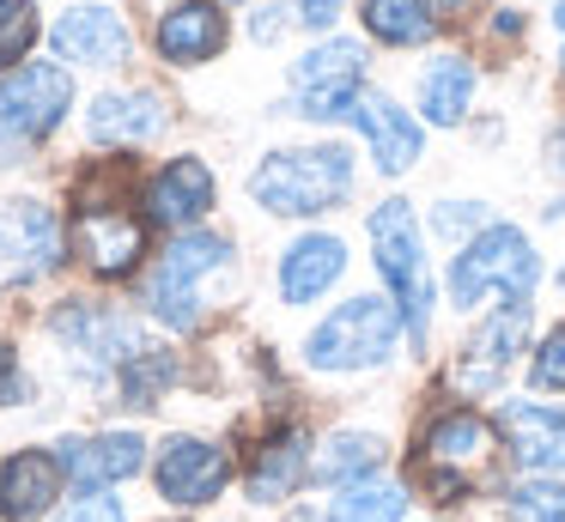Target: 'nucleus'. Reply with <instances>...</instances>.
Listing matches in <instances>:
<instances>
[{
  "instance_id": "1a4fd4ad",
  "label": "nucleus",
  "mask_w": 565,
  "mask_h": 522,
  "mask_svg": "<svg viewBox=\"0 0 565 522\" xmlns=\"http://www.w3.org/2000/svg\"><path fill=\"white\" fill-rule=\"evenodd\" d=\"M232 480V461H225V449L201 444V437H171L159 456V492L171 498V504H207V498H220V486Z\"/></svg>"
},
{
  "instance_id": "4be33fe9",
  "label": "nucleus",
  "mask_w": 565,
  "mask_h": 522,
  "mask_svg": "<svg viewBox=\"0 0 565 522\" xmlns=\"http://www.w3.org/2000/svg\"><path fill=\"white\" fill-rule=\"evenodd\" d=\"M492 449L487 425L475 419V413H444L438 425L426 432V461H444V468H456L468 480V468H480Z\"/></svg>"
},
{
  "instance_id": "f03ea898",
  "label": "nucleus",
  "mask_w": 565,
  "mask_h": 522,
  "mask_svg": "<svg viewBox=\"0 0 565 522\" xmlns=\"http://www.w3.org/2000/svg\"><path fill=\"white\" fill-rule=\"evenodd\" d=\"M353 189V158L347 146H298V152H274L268 164L249 177V194H256L268 213H322L341 194Z\"/></svg>"
},
{
  "instance_id": "423d86ee",
  "label": "nucleus",
  "mask_w": 565,
  "mask_h": 522,
  "mask_svg": "<svg viewBox=\"0 0 565 522\" xmlns=\"http://www.w3.org/2000/svg\"><path fill=\"white\" fill-rule=\"evenodd\" d=\"M292 97H298V116H317V121L353 116V104L365 97V49L353 36L317 43L292 67Z\"/></svg>"
},
{
  "instance_id": "5701e85b",
  "label": "nucleus",
  "mask_w": 565,
  "mask_h": 522,
  "mask_svg": "<svg viewBox=\"0 0 565 522\" xmlns=\"http://www.w3.org/2000/svg\"><path fill=\"white\" fill-rule=\"evenodd\" d=\"M468 97H475V67H468L462 55L431 61V67H426V79H419V109H426V121H438V128L462 121Z\"/></svg>"
},
{
  "instance_id": "c756f323",
  "label": "nucleus",
  "mask_w": 565,
  "mask_h": 522,
  "mask_svg": "<svg viewBox=\"0 0 565 522\" xmlns=\"http://www.w3.org/2000/svg\"><path fill=\"white\" fill-rule=\"evenodd\" d=\"M62 522H122V504L116 498H79Z\"/></svg>"
},
{
  "instance_id": "39448f33",
  "label": "nucleus",
  "mask_w": 565,
  "mask_h": 522,
  "mask_svg": "<svg viewBox=\"0 0 565 522\" xmlns=\"http://www.w3.org/2000/svg\"><path fill=\"white\" fill-rule=\"evenodd\" d=\"M67 104H74L67 67L38 61V67L7 73V79H0V158L19 152L25 140H43V134L67 116Z\"/></svg>"
},
{
  "instance_id": "a878e982",
  "label": "nucleus",
  "mask_w": 565,
  "mask_h": 522,
  "mask_svg": "<svg viewBox=\"0 0 565 522\" xmlns=\"http://www.w3.org/2000/svg\"><path fill=\"white\" fill-rule=\"evenodd\" d=\"M377 461H383V444L377 437H365V432H334L329 444H322V480H365V473H377Z\"/></svg>"
},
{
  "instance_id": "4468645a",
  "label": "nucleus",
  "mask_w": 565,
  "mask_h": 522,
  "mask_svg": "<svg viewBox=\"0 0 565 522\" xmlns=\"http://www.w3.org/2000/svg\"><path fill=\"white\" fill-rule=\"evenodd\" d=\"M225 49V12L213 0H183L159 19V55L177 61V67H195V61H213Z\"/></svg>"
},
{
  "instance_id": "9b49d317",
  "label": "nucleus",
  "mask_w": 565,
  "mask_h": 522,
  "mask_svg": "<svg viewBox=\"0 0 565 522\" xmlns=\"http://www.w3.org/2000/svg\"><path fill=\"white\" fill-rule=\"evenodd\" d=\"M353 121L365 128L371 158H377L383 177H402V170L419 158V121L407 116V109L395 104V97H383V92L359 97V104H353Z\"/></svg>"
},
{
  "instance_id": "393cba45",
  "label": "nucleus",
  "mask_w": 565,
  "mask_h": 522,
  "mask_svg": "<svg viewBox=\"0 0 565 522\" xmlns=\"http://www.w3.org/2000/svg\"><path fill=\"white\" fill-rule=\"evenodd\" d=\"M402 516H407L402 486H383V480H353L329 504V522H402Z\"/></svg>"
},
{
  "instance_id": "dca6fc26",
  "label": "nucleus",
  "mask_w": 565,
  "mask_h": 522,
  "mask_svg": "<svg viewBox=\"0 0 565 522\" xmlns=\"http://www.w3.org/2000/svg\"><path fill=\"white\" fill-rule=\"evenodd\" d=\"M55 49L67 61H86V67H110V61L128 55V24L110 7H74L55 24Z\"/></svg>"
},
{
  "instance_id": "7ed1b4c3",
  "label": "nucleus",
  "mask_w": 565,
  "mask_h": 522,
  "mask_svg": "<svg viewBox=\"0 0 565 522\" xmlns=\"http://www.w3.org/2000/svg\"><path fill=\"white\" fill-rule=\"evenodd\" d=\"M535 279H541V262H535V249H529V237L516 225H492L450 262V298L462 303V310L480 303L487 291H504L511 303H523L529 291H535Z\"/></svg>"
},
{
  "instance_id": "72a5a7b5",
  "label": "nucleus",
  "mask_w": 565,
  "mask_h": 522,
  "mask_svg": "<svg viewBox=\"0 0 565 522\" xmlns=\"http://www.w3.org/2000/svg\"><path fill=\"white\" fill-rule=\"evenodd\" d=\"M553 24H559V36H565V0H559V12H553Z\"/></svg>"
},
{
  "instance_id": "2f4dec72",
  "label": "nucleus",
  "mask_w": 565,
  "mask_h": 522,
  "mask_svg": "<svg viewBox=\"0 0 565 522\" xmlns=\"http://www.w3.org/2000/svg\"><path fill=\"white\" fill-rule=\"evenodd\" d=\"M280 31H286V7H268L256 19V36H280Z\"/></svg>"
},
{
  "instance_id": "f257e3e1",
  "label": "nucleus",
  "mask_w": 565,
  "mask_h": 522,
  "mask_svg": "<svg viewBox=\"0 0 565 522\" xmlns=\"http://www.w3.org/2000/svg\"><path fill=\"white\" fill-rule=\"evenodd\" d=\"M371 255L377 274L390 279V298L402 310V328L414 347H426V322H431V274H426V243H419V219L407 201H383L371 213Z\"/></svg>"
},
{
  "instance_id": "9d476101",
  "label": "nucleus",
  "mask_w": 565,
  "mask_h": 522,
  "mask_svg": "<svg viewBox=\"0 0 565 522\" xmlns=\"http://www.w3.org/2000/svg\"><path fill=\"white\" fill-rule=\"evenodd\" d=\"M74 249L86 255L98 274H128L147 249V225L128 213H110V206H86L74 219Z\"/></svg>"
},
{
  "instance_id": "6e6552de",
  "label": "nucleus",
  "mask_w": 565,
  "mask_h": 522,
  "mask_svg": "<svg viewBox=\"0 0 565 522\" xmlns=\"http://www.w3.org/2000/svg\"><path fill=\"white\" fill-rule=\"evenodd\" d=\"M55 255H62V231H55L50 206H38V201H7L0 206V291L50 274Z\"/></svg>"
},
{
  "instance_id": "ddd939ff",
  "label": "nucleus",
  "mask_w": 565,
  "mask_h": 522,
  "mask_svg": "<svg viewBox=\"0 0 565 522\" xmlns=\"http://www.w3.org/2000/svg\"><path fill=\"white\" fill-rule=\"evenodd\" d=\"M140 437L135 432H104V437H74V444H62V473H74V486H86V492H98V486H116L128 480V473H140Z\"/></svg>"
},
{
  "instance_id": "bb28decb",
  "label": "nucleus",
  "mask_w": 565,
  "mask_h": 522,
  "mask_svg": "<svg viewBox=\"0 0 565 522\" xmlns=\"http://www.w3.org/2000/svg\"><path fill=\"white\" fill-rule=\"evenodd\" d=\"M31 43H38V7L31 0H0V67L25 61Z\"/></svg>"
},
{
  "instance_id": "2eb2a0df",
  "label": "nucleus",
  "mask_w": 565,
  "mask_h": 522,
  "mask_svg": "<svg viewBox=\"0 0 565 522\" xmlns=\"http://www.w3.org/2000/svg\"><path fill=\"white\" fill-rule=\"evenodd\" d=\"M147 206H152L159 225H195V219L213 206V170L201 164V158L164 164L159 177H152V189H147Z\"/></svg>"
},
{
  "instance_id": "7c9ffc66",
  "label": "nucleus",
  "mask_w": 565,
  "mask_h": 522,
  "mask_svg": "<svg viewBox=\"0 0 565 522\" xmlns=\"http://www.w3.org/2000/svg\"><path fill=\"white\" fill-rule=\"evenodd\" d=\"M334 19H341V0H298V24L310 31H329Z\"/></svg>"
},
{
  "instance_id": "f3484780",
  "label": "nucleus",
  "mask_w": 565,
  "mask_h": 522,
  "mask_svg": "<svg viewBox=\"0 0 565 522\" xmlns=\"http://www.w3.org/2000/svg\"><path fill=\"white\" fill-rule=\"evenodd\" d=\"M499 419H504V437H511L523 468H535V473L565 468V413L535 407V401H511Z\"/></svg>"
},
{
  "instance_id": "cd10ccee",
  "label": "nucleus",
  "mask_w": 565,
  "mask_h": 522,
  "mask_svg": "<svg viewBox=\"0 0 565 522\" xmlns=\"http://www.w3.org/2000/svg\"><path fill=\"white\" fill-rule=\"evenodd\" d=\"M511 510H516V522H565V486L529 480V486H516Z\"/></svg>"
},
{
  "instance_id": "20e7f679",
  "label": "nucleus",
  "mask_w": 565,
  "mask_h": 522,
  "mask_svg": "<svg viewBox=\"0 0 565 522\" xmlns=\"http://www.w3.org/2000/svg\"><path fill=\"white\" fill-rule=\"evenodd\" d=\"M402 334L407 328L395 298H353L310 334V364L317 371H371V364L390 359Z\"/></svg>"
},
{
  "instance_id": "412c9836",
  "label": "nucleus",
  "mask_w": 565,
  "mask_h": 522,
  "mask_svg": "<svg viewBox=\"0 0 565 522\" xmlns=\"http://www.w3.org/2000/svg\"><path fill=\"white\" fill-rule=\"evenodd\" d=\"M310 468V449H305V432H280L262 444L256 468H249V498H262V504H280V498L298 492V480H305Z\"/></svg>"
},
{
  "instance_id": "6ab92c4d",
  "label": "nucleus",
  "mask_w": 565,
  "mask_h": 522,
  "mask_svg": "<svg viewBox=\"0 0 565 522\" xmlns=\"http://www.w3.org/2000/svg\"><path fill=\"white\" fill-rule=\"evenodd\" d=\"M341 267H347V249H341V237H298L292 249H286V262H280V298L286 303H310V298H322V291L341 279Z\"/></svg>"
},
{
  "instance_id": "aec40b11",
  "label": "nucleus",
  "mask_w": 565,
  "mask_h": 522,
  "mask_svg": "<svg viewBox=\"0 0 565 522\" xmlns=\"http://www.w3.org/2000/svg\"><path fill=\"white\" fill-rule=\"evenodd\" d=\"M523 334H529V310H523V303H511L504 316H492V322L475 334L468 359L456 364V383H462V388H492V383H499V371L511 364V352L523 347Z\"/></svg>"
},
{
  "instance_id": "f8f14e48",
  "label": "nucleus",
  "mask_w": 565,
  "mask_h": 522,
  "mask_svg": "<svg viewBox=\"0 0 565 522\" xmlns=\"http://www.w3.org/2000/svg\"><path fill=\"white\" fill-rule=\"evenodd\" d=\"M62 498V456L43 449H19L13 461H0V516L31 522Z\"/></svg>"
},
{
  "instance_id": "b1692460",
  "label": "nucleus",
  "mask_w": 565,
  "mask_h": 522,
  "mask_svg": "<svg viewBox=\"0 0 565 522\" xmlns=\"http://www.w3.org/2000/svg\"><path fill=\"white\" fill-rule=\"evenodd\" d=\"M359 19H365V31L377 36V43H426V36L438 31L431 0H365Z\"/></svg>"
},
{
  "instance_id": "0eeeda50",
  "label": "nucleus",
  "mask_w": 565,
  "mask_h": 522,
  "mask_svg": "<svg viewBox=\"0 0 565 522\" xmlns=\"http://www.w3.org/2000/svg\"><path fill=\"white\" fill-rule=\"evenodd\" d=\"M225 255H232V243L213 237V231H189V237H177V249L164 255L159 279H152V310H159L171 328H195L201 322V279L220 274Z\"/></svg>"
},
{
  "instance_id": "473e14b6",
  "label": "nucleus",
  "mask_w": 565,
  "mask_h": 522,
  "mask_svg": "<svg viewBox=\"0 0 565 522\" xmlns=\"http://www.w3.org/2000/svg\"><path fill=\"white\" fill-rule=\"evenodd\" d=\"M553 164L565 170V134H559V140H553Z\"/></svg>"
},
{
  "instance_id": "c85d7f7f",
  "label": "nucleus",
  "mask_w": 565,
  "mask_h": 522,
  "mask_svg": "<svg viewBox=\"0 0 565 522\" xmlns=\"http://www.w3.org/2000/svg\"><path fill=\"white\" fill-rule=\"evenodd\" d=\"M535 383H541V388H565V328L541 340V352H535Z\"/></svg>"
},
{
  "instance_id": "a211bd4d",
  "label": "nucleus",
  "mask_w": 565,
  "mask_h": 522,
  "mask_svg": "<svg viewBox=\"0 0 565 522\" xmlns=\"http://www.w3.org/2000/svg\"><path fill=\"white\" fill-rule=\"evenodd\" d=\"M86 128L98 146H140L164 128V104L152 92H110V97L92 104Z\"/></svg>"
}]
</instances>
